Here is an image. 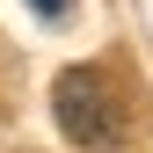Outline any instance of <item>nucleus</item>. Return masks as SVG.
<instances>
[{
  "instance_id": "nucleus-1",
  "label": "nucleus",
  "mask_w": 153,
  "mask_h": 153,
  "mask_svg": "<svg viewBox=\"0 0 153 153\" xmlns=\"http://www.w3.org/2000/svg\"><path fill=\"white\" fill-rule=\"evenodd\" d=\"M51 109H59V131H66L73 146H88V153H109V146L124 139V95L109 88L102 66H73V73H59Z\"/></svg>"
},
{
  "instance_id": "nucleus-2",
  "label": "nucleus",
  "mask_w": 153,
  "mask_h": 153,
  "mask_svg": "<svg viewBox=\"0 0 153 153\" xmlns=\"http://www.w3.org/2000/svg\"><path fill=\"white\" fill-rule=\"evenodd\" d=\"M36 15H51V22H59V15H66V0H36Z\"/></svg>"
}]
</instances>
